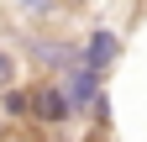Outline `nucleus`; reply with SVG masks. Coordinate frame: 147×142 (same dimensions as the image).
I'll return each mask as SVG.
<instances>
[{
  "label": "nucleus",
  "instance_id": "f257e3e1",
  "mask_svg": "<svg viewBox=\"0 0 147 142\" xmlns=\"http://www.w3.org/2000/svg\"><path fill=\"white\" fill-rule=\"evenodd\" d=\"M26 116H37V121H63V116H74V100L58 90V84H47V90L26 95Z\"/></svg>",
  "mask_w": 147,
  "mask_h": 142
},
{
  "label": "nucleus",
  "instance_id": "f03ea898",
  "mask_svg": "<svg viewBox=\"0 0 147 142\" xmlns=\"http://www.w3.org/2000/svg\"><path fill=\"white\" fill-rule=\"evenodd\" d=\"M116 53H121V42H116V32H95V37H89V47H84V63L79 68H89V74H105V68H110V58H116Z\"/></svg>",
  "mask_w": 147,
  "mask_h": 142
},
{
  "label": "nucleus",
  "instance_id": "7ed1b4c3",
  "mask_svg": "<svg viewBox=\"0 0 147 142\" xmlns=\"http://www.w3.org/2000/svg\"><path fill=\"white\" fill-rule=\"evenodd\" d=\"M5 116H26V90H5Z\"/></svg>",
  "mask_w": 147,
  "mask_h": 142
},
{
  "label": "nucleus",
  "instance_id": "20e7f679",
  "mask_svg": "<svg viewBox=\"0 0 147 142\" xmlns=\"http://www.w3.org/2000/svg\"><path fill=\"white\" fill-rule=\"evenodd\" d=\"M16 79V58H11V53L5 47H0V90H5V84Z\"/></svg>",
  "mask_w": 147,
  "mask_h": 142
},
{
  "label": "nucleus",
  "instance_id": "39448f33",
  "mask_svg": "<svg viewBox=\"0 0 147 142\" xmlns=\"http://www.w3.org/2000/svg\"><path fill=\"white\" fill-rule=\"evenodd\" d=\"M21 5H26V11H37V16H42V11H53V5H58V0H21Z\"/></svg>",
  "mask_w": 147,
  "mask_h": 142
}]
</instances>
